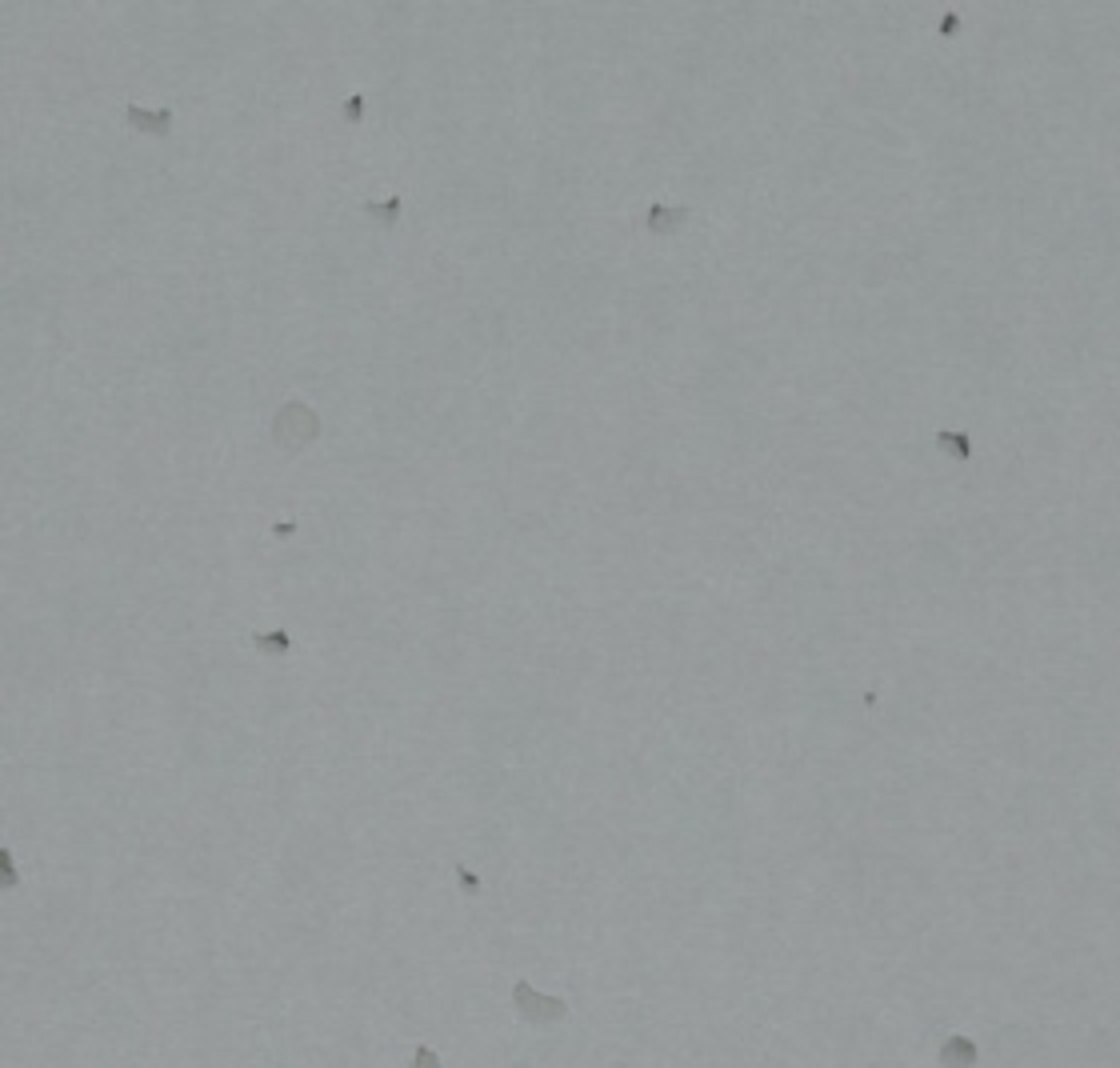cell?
<instances>
[{
  "label": "cell",
  "mask_w": 1120,
  "mask_h": 1068,
  "mask_svg": "<svg viewBox=\"0 0 1120 1068\" xmlns=\"http://www.w3.org/2000/svg\"><path fill=\"white\" fill-rule=\"evenodd\" d=\"M316 416L304 409V404H288L285 413H280V421H276V437H280V444H288L292 452L300 449V444H309L312 437H316Z\"/></svg>",
  "instance_id": "1"
},
{
  "label": "cell",
  "mask_w": 1120,
  "mask_h": 1068,
  "mask_svg": "<svg viewBox=\"0 0 1120 1068\" xmlns=\"http://www.w3.org/2000/svg\"><path fill=\"white\" fill-rule=\"evenodd\" d=\"M513 997H516V1009L528 1016V1021H560V1016L568 1012V1004L565 1000H556V997H541V993H532V988L525 985V981H516V988H513Z\"/></svg>",
  "instance_id": "2"
},
{
  "label": "cell",
  "mask_w": 1120,
  "mask_h": 1068,
  "mask_svg": "<svg viewBox=\"0 0 1120 1068\" xmlns=\"http://www.w3.org/2000/svg\"><path fill=\"white\" fill-rule=\"evenodd\" d=\"M936 1061L945 1064V1068H976V1064H980V1049H976V1040H973V1036L952 1033V1036L945 1040V1045H940Z\"/></svg>",
  "instance_id": "3"
},
{
  "label": "cell",
  "mask_w": 1120,
  "mask_h": 1068,
  "mask_svg": "<svg viewBox=\"0 0 1120 1068\" xmlns=\"http://www.w3.org/2000/svg\"><path fill=\"white\" fill-rule=\"evenodd\" d=\"M936 444H940V449H945L948 456H957V461H969V456H973V444H969V437H964V432L945 428V432H936Z\"/></svg>",
  "instance_id": "4"
},
{
  "label": "cell",
  "mask_w": 1120,
  "mask_h": 1068,
  "mask_svg": "<svg viewBox=\"0 0 1120 1068\" xmlns=\"http://www.w3.org/2000/svg\"><path fill=\"white\" fill-rule=\"evenodd\" d=\"M413 1068H440V1057H437V1052H432V1049H416Z\"/></svg>",
  "instance_id": "5"
},
{
  "label": "cell",
  "mask_w": 1120,
  "mask_h": 1068,
  "mask_svg": "<svg viewBox=\"0 0 1120 1068\" xmlns=\"http://www.w3.org/2000/svg\"><path fill=\"white\" fill-rule=\"evenodd\" d=\"M653 221H656V228H672L668 221H681V212H668V209H653Z\"/></svg>",
  "instance_id": "6"
}]
</instances>
